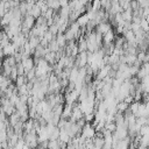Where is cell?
I'll list each match as a JSON object with an SVG mask.
<instances>
[{"label": "cell", "instance_id": "1", "mask_svg": "<svg viewBox=\"0 0 149 149\" xmlns=\"http://www.w3.org/2000/svg\"><path fill=\"white\" fill-rule=\"evenodd\" d=\"M23 140L27 147H29L30 149H36L38 147V136L35 132L31 133H23Z\"/></svg>", "mask_w": 149, "mask_h": 149}, {"label": "cell", "instance_id": "2", "mask_svg": "<svg viewBox=\"0 0 149 149\" xmlns=\"http://www.w3.org/2000/svg\"><path fill=\"white\" fill-rule=\"evenodd\" d=\"M95 135H97V130H95L94 126H93L92 123L86 122V125H85V126L83 127V129H81L80 136L84 137L85 140H92V139H94Z\"/></svg>", "mask_w": 149, "mask_h": 149}, {"label": "cell", "instance_id": "3", "mask_svg": "<svg viewBox=\"0 0 149 149\" xmlns=\"http://www.w3.org/2000/svg\"><path fill=\"white\" fill-rule=\"evenodd\" d=\"M88 64V57H87V51L85 52H79L78 56L74 58V66H77L78 69L85 68Z\"/></svg>", "mask_w": 149, "mask_h": 149}, {"label": "cell", "instance_id": "4", "mask_svg": "<svg viewBox=\"0 0 149 149\" xmlns=\"http://www.w3.org/2000/svg\"><path fill=\"white\" fill-rule=\"evenodd\" d=\"M112 29V24L109 22H101L99 23L97 27H95V31L98 34H101V35H105L107 31H109Z\"/></svg>", "mask_w": 149, "mask_h": 149}, {"label": "cell", "instance_id": "5", "mask_svg": "<svg viewBox=\"0 0 149 149\" xmlns=\"http://www.w3.org/2000/svg\"><path fill=\"white\" fill-rule=\"evenodd\" d=\"M66 144L62 143L59 140H50L48 143V149H65Z\"/></svg>", "mask_w": 149, "mask_h": 149}, {"label": "cell", "instance_id": "6", "mask_svg": "<svg viewBox=\"0 0 149 149\" xmlns=\"http://www.w3.org/2000/svg\"><path fill=\"white\" fill-rule=\"evenodd\" d=\"M3 50V55L5 57H8V56H14L16 54V48L14 47V44L10 42L9 44H7L5 48H2Z\"/></svg>", "mask_w": 149, "mask_h": 149}, {"label": "cell", "instance_id": "7", "mask_svg": "<svg viewBox=\"0 0 149 149\" xmlns=\"http://www.w3.org/2000/svg\"><path fill=\"white\" fill-rule=\"evenodd\" d=\"M76 22L79 24V27H80V28L86 27V26L88 24V22H90V16H88V14H87V13H85V14L80 15V16L77 19V21H76Z\"/></svg>", "mask_w": 149, "mask_h": 149}, {"label": "cell", "instance_id": "8", "mask_svg": "<svg viewBox=\"0 0 149 149\" xmlns=\"http://www.w3.org/2000/svg\"><path fill=\"white\" fill-rule=\"evenodd\" d=\"M27 15H31L34 19H38L41 15H42V10H41V8L35 3L33 7H31V9L28 12V14Z\"/></svg>", "mask_w": 149, "mask_h": 149}, {"label": "cell", "instance_id": "9", "mask_svg": "<svg viewBox=\"0 0 149 149\" xmlns=\"http://www.w3.org/2000/svg\"><path fill=\"white\" fill-rule=\"evenodd\" d=\"M121 15H122L123 21H126V22H132V21H133V10H132L130 8L125 9V10L121 13Z\"/></svg>", "mask_w": 149, "mask_h": 149}, {"label": "cell", "instance_id": "10", "mask_svg": "<svg viewBox=\"0 0 149 149\" xmlns=\"http://www.w3.org/2000/svg\"><path fill=\"white\" fill-rule=\"evenodd\" d=\"M27 78H26V76H19L17 78H16V80H15V86L19 88V87H21V86H23V85H26L27 84Z\"/></svg>", "mask_w": 149, "mask_h": 149}, {"label": "cell", "instance_id": "11", "mask_svg": "<svg viewBox=\"0 0 149 149\" xmlns=\"http://www.w3.org/2000/svg\"><path fill=\"white\" fill-rule=\"evenodd\" d=\"M3 57H5V55H3V50H2V48H0V59H3Z\"/></svg>", "mask_w": 149, "mask_h": 149}, {"label": "cell", "instance_id": "12", "mask_svg": "<svg viewBox=\"0 0 149 149\" xmlns=\"http://www.w3.org/2000/svg\"><path fill=\"white\" fill-rule=\"evenodd\" d=\"M0 72H2V59H0Z\"/></svg>", "mask_w": 149, "mask_h": 149}, {"label": "cell", "instance_id": "13", "mask_svg": "<svg viewBox=\"0 0 149 149\" xmlns=\"http://www.w3.org/2000/svg\"><path fill=\"white\" fill-rule=\"evenodd\" d=\"M136 149H149V148H147V147H142V146H139Z\"/></svg>", "mask_w": 149, "mask_h": 149}]
</instances>
